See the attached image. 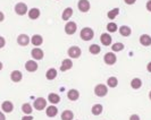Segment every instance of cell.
I'll return each mask as SVG.
<instances>
[{
	"label": "cell",
	"mask_w": 151,
	"mask_h": 120,
	"mask_svg": "<svg viewBox=\"0 0 151 120\" xmlns=\"http://www.w3.org/2000/svg\"><path fill=\"white\" fill-rule=\"evenodd\" d=\"M80 38L83 41H91L94 38V32L91 27H83L80 32Z\"/></svg>",
	"instance_id": "cell-1"
},
{
	"label": "cell",
	"mask_w": 151,
	"mask_h": 120,
	"mask_svg": "<svg viewBox=\"0 0 151 120\" xmlns=\"http://www.w3.org/2000/svg\"><path fill=\"white\" fill-rule=\"evenodd\" d=\"M94 94L99 98H104L108 94V86L106 84H97L94 86Z\"/></svg>",
	"instance_id": "cell-2"
},
{
	"label": "cell",
	"mask_w": 151,
	"mask_h": 120,
	"mask_svg": "<svg viewBox=\"0 0 151 120\" xmlns=\"http://www.w3.org/2000/svg\"><path fill=\"white\" fill-rule=\"evenodd\" d=\"M67 54L70 59H77V58H80V57H81V54H82V50H81V48H80V46H77V45H73V46H70V48L67 50Z\"/></svg>",
	"instance_id": "cell-3"
},
{
	"label": "cell",
	"mask_w": 151,
	"mask_h": 120,
	"mask_svg": "<svg viewBox=\"0 0 151 120\" xmlns=\"http://www.w3.org/2000/svg\"><path fill=\"white\" fill-rule=\"evenodd\" d=\"M14 10H15V13L18 16H24L27 14L29 7H27V5L25 2H17L15 5V7H14Z\"/></svg>",
	"instance_id": "cell-4"
},
{
	"label": "cell",
	"mask_w": 151,
	"mask_h": 120,
	"mask_svg": "<svg viewBox=\"0 0 151 120\" xmlns=\"http://www.w3.org/2000/svg\"><path fill=\"white\" fill-rule=\"evenodd\" d=\"M64 30H65V33H66L67 35H74L76 33V31H77V24H76L75 22L68 21V22H66V24H65Z\"/></svg>",
	"instance_id": "cell-5"
},
{
	"label": "cell",
	"mask_w": 151,
	"mask_h": 120,
	"mask_svg": "<svg viewBox=\"0 0 151 120\" xmlns=\"http://www.w3.org/2000/svg\"><path fill=\"white\" fill-rule=\"evenodd\" d=\"M104 61L105 64L108 65V66H113L117 62V56L115 52H107L105 56H104Z\"/></svg>",
	"instance_id": "cell-6"
},
{
	"label": "cell",
	"mask_w": 151,
	"mask_h": 120,
	"mask_svg": "<svg viewBox=\"0 0 151 120\" xmlns=\"http://www.w3.org/2000/svg\"><path fill=\"white\" fill-rule=\"evenodd\" d=\"M33 108L38 111H42L47 108V100L43 98H37L33 102Z\"/></svg>",
	"instance_id": "cell-7"
},
{
	"label": "cell",
	"mask_w": 151,
	"mask_h": 120,
	"mask_svg": "<svg viewBox=\"0 0 151 120\" xmlns=\"http://www.w3.org/2000/svg\"><path fill=\"white\" fill-rule=\"evenodd\" d=\"M31 57L33 58V60H35V61L42 60L45 58V52H43V50L40 49V48H33V49L31 50Z\"/></svg>",
	"instance_id": "cell-8"
},
{
	"label": "cell",
	"mask_w": 151,
	"mask_h": 120,
	"mask_svg": "<svg viewBox=\"0 0 151 120\" xmlns=\"http://www.w3.org/2000/svg\"><path fill=\"white\" fill-rule=\"evenodd\" d=\"M25 69H26V71H29V73H35L37 70H38L39 68V65L38 62L35 61V60L31 59V60H27L26 62H25Z\"/></svg>",
	"instance_id": "cell-9"
},
{
	"label": "cell",
	"mask_w": 151,
	"mask_h": 120,
	"mask_svg": "<svg viewBox=\"0 0 151 120\" xmlns=\"http://www.w3.org/2000/svg\"><path fill=\"white\" fill-rule=\"evenodd\" d=\"M77 8L81 13H88L91 8V4L89 0H78L77 2Z\"/></svg>",
	"instance_id": "cell-10"
},
{
	"label": "cell",
	"mask_w": 151,
	"mask_h": 120,
	"mask_svg": "<svg viewBox=\"0 0 151 120\" xmlns=\"http://www.w3.org/2000/svg\"><path fill=\"white\" fill-rule=\"evenodd\" d=\"M31 43V38L27 34H19L17 36V44L21 46H27Z\"/></svg>",
	"instance_id": "cell-11"
},
{
	"label": "cell",
	"mask_w": 151,
	"mask_h": 120,
	"mask_svg": "<svg viewBox=\"0 0 151 120\" xmlns=\"http://www.w3.org/2000/svg\"><path fill=\"white\" fill-rule=\"evenodd\" d=\"M72 68H73V61H72L70 58H66V59H64L61 61L59 69H60L61 73H64V71H67V70L72 69Z\"/></svg>",
	"instance_id": "cell-12"
},
{
	"label": "cell",
	"mask_w": 151,
	"mask_h": 120,
	"mask_svg": "<svg viewBox=\"0 0 151 120\" xmlns=\"http://www.w3.org/2000/svg\"><path fill=\"white\" fill-rule=\"evenodd\" d=\"M100 42H101V44L105 45V46H109V45L113 44V38L110 36L109 33H102L100 35Z\"/></svg>",
	"instance_id": "cell-13"
},
{
	"label": "cell",
	"mask_w": 151,
	"mask_h": 120,
	"mask_svg": "<svg viewBox=\"0 0 151 120\" xmlns=\"http://www.w3.org/2000/svg\"><path fill=\"white\" fill-rule=\"evenodd\" d=\"M45 114H47V117H49V118H55V117L58 114V108H57L56 105L50 104L49 106L45 108Z\"/></svg>",
	"instance_id": "cell-14"
},
{
	"label": "cell",
	"mask_w": 151,
	"mask_h": 120,
	"mask_svg": "<svg viewBox=\"0 0 151 120\" xmlns=\"http://www.w3.org/2000/svg\"><path fill=\"white\" fill-rule=\"evenodd\" d=\"M23 79V74L21 70H13L10 73V81L14 83H19Z\"/></svg>",
	"instance_id": "cell-15"
},
{
	"label": "cell",
	"mask_w": 151,
	"mask_h": 120,
	"mask_svg": "<svg viewBox=\"0 0 151 120\" xmlns=\"http://www.w3.org/2000/svg\"><path fill=\"white\" fill-rule=\"evenodd\" d=\"M1 109H2V112L10 113L14 110V104H13L12 101H4L2 104H1Z\"/></svg>",
	"instance_id": "cell-16"
},
{
	"label": "cell",
	"mask_w": 151,
	"mask_h": 120,
	"mask_svg": "<svg viewBox=\"0 0 151 120\" xmlns=\"http://www.w3.org/2000/svg\"><path fill=\"white\" fill-rule=\"evenodd\" d=\"M40 15H41V11H40L39 8H31V9H29V11H27L29 18H30V19H33V21L38 19L39 17H40Z\"/></svg>",
	"instance_id": "cell-17"
},
{
	"label": "cell",
	"mask_w": 151,
	"mask_h": 120,
	"mask_svg": "<svg viewBox=\"0 0 151 120\" xmlns=\"http://www.w3.org/2000/svg\"><path fill=\"white\" fill-rule=\"evenodd\" d=\"M118 32H119V34H121L122 36H124V38H129V35L132 34V30L127 25H122L121 27H118Z\"/></svg>",
	"instance_id": "cell-18"
},
{
	"label": "cell",
	"mask_w": 151,
	"mask_h": 120,
	"mask_svg": "<svg viewBox=\"0 0 151 120\" xmlns=\"http://www.w3.org/2000/svg\"><path fill=\"white\" fill-rule=\"evenodd\" d=\"M57 76H58V71H57L56 68H49V69L47 70V73H45V78H47L48 81H53V79H56Z\"/></svg>",
	"instance_id": "cell-19"
},
{
	"label": "cell",
	"mask_w": 151,
	"mask_h": 120,
	"mask_svg": "<svg viewBox=\"0 0 151 120\" xmlns=\"http://www.w3.org/2000/svg\"><path fill=\"white\" fill-rule=\"evenodd\" d=\"M31 43L34 45V46H40V45H42L43 43V38H42V35H40V34H34L32 38H31Z\"/></svg>",
	"instance_id": "cell-20"
},
{
	"label": "cell",
	"mask_w": 151,
	"mask_h": 120,
	"mask_svg": "<svg viewBox=\"0 0 151 120\" xmlns=\"http://www.w3.org/2000/svg\"><path fill=\"white\" fill-rule=\"evenodd\" d=\"M67 99L70 101H77L80 99V92L75 89H72L67 92Z\"/></svg>",
	"instance_id": "cell-21"
},
{
	"label": "cell",
	"mask_w": 151,
	"mask_h": 120,
	"mask_svg": "<svg viewBox=\"0 0 151 120\" xmlns=\"http://www.w3.org/2000/svg\"><path fill=\"white\" fill-rule=\"evenodd\" d=\"M72 16H73V8L67 7L64 9V11H63V14H61V19L68 22V21L70 19Z\"/></svg>",
	"instance_id": "cell-22"
},
{
	"label": "cell",
	"mask_w": 151,
	"mask_h": 120,
	"mask_svg": "<svg viewBox=\"0 0 151 120\" xmlns=\"http://www.w3.org/2000/svg\"><path fill=\"white\" fill-rule=\"evenodd\" d=\"M104 111V105L100 104V103H97V104L92 105L91 108V112L93 116H100Z\"/></svg>",
	"instance_id": "cell-23"
},
{
	"label": "cell",
	"mask_w": 151,
	"mask_h": 120,
	"mask_svg": "<svg viewBox=\"0 0 151 120\" xmlns=\"http://www.w3.org/2000/svg\"><path fill=\"white\" fill-rule=\"evenodd\" d=\"M48 102H50L51 104L56 105L60 102V96L57 93H50L48 95Z\"/></svg>",
	"instance_id": "cell-24"
},
{
	"label": "cell",
	"mask_w": 151,
	"mask_h": 120,
	"mask_svg": "<svg viewBox=\"0 0 151 120\" xmlns=\"http://www.w3.org/2000/svg\"><path fill=\"white\" fill-rule=\"evenodd\" d=\"M140 43L143 46H150L151 45V36L149 34H142L140 36Z\"/></svg>",
	"instance_id": "cell-25"
},
{
	"label": "cell",
	"mask_w": 151,
	"mask_h": 120,
	"mask_svg": "<svg viewBox=\"0 0 151 120\" xmlns=\"http://www.w3.org/2000/svg\"><path fill=\"white\" fill-rule=\"evenodd\" d=\"M131 87H132L133 90H139V89H141V87H142V79L139 78V77L133 78V79L131 81Z\"/></svg>",
	"instance_id": "cell-26"
},
{
	"label": "cell",
	"mask_w": 151,
	"mask_h": 120,
	"mask_svg": "<svg viewBox=\"0 0 151 120\" xmlns=\"http://www.w3.org/2000/svg\"><path fill=\"white\" fill-rule=\"evenodd\" d=\"M61 120H73L74 119V113L72 110H64L60 116Z\"/></svg>",
	"instance_id": "cell-27"
},
{
	"label": "cell",
	"mask_w": 151,
	"mask_h": 120,
	"mask_svg": "<svg viewBox=\"0 0 151 120\" xmlns=\"http://www.w3.org/2000/svg\"><path fill=\"white\" fill-rule=\"evenodd\" d=\"M108 87H111V89H115V87H117V85H118V78L117 77H115V76H111V77H109L108 79H107V84H106Z\"/></svg>",
	"instance_id": "cell-28"
},
{
	"label": "cell",
	"mask_w": 151,
	"mask_h": 120,
	"mask_svg": "<svg viewBox=\"0 0 151 120\" xmlns=\"http://www.w3.org/2000/svg\"><path fill=\"white\" fill-rule=\"evenodd\" d=\"M124 48H125V45L123 44L122 42H115L114 44H111V50H113V52H121L124 50Z\"/></svg>",
	"instance_id": "cell-29"
},
{
	"label": "cell",
	"mask_w": 151,
	"mask_h": 120,
	"mask_svg": "<svg viewBox=\"0 0 151 120\" xmlns=\"http://www.w3.org/2000/svg\"><path fill=\"white\" fill-rule=\"evenodd\" d=\"M89 52L91 54H93V56H97V54H99V53L101 52V48L98 44H91L89 46Z\"/></svg>",
	"instance_id": "cell-30"
},
{
	"label": "cell",
	"mask_w": 151,
	"mask_h": 120,
	"mask_svg": "<svg viewBox=\"0 0 151 120\" xmlns=\"http://www.w3.org/2000/svg\"><path fill=\"white\" fill-rule=\"evenodd\" d=\"M118 14H119V8H114V9L109 10V11L107 13V17H108L110 21H113V19H115V18L118 16Z\"/></svg>",
	"instance_id": "cell-31"
},
{
	"label": "cell",
	"mask_w": 151,
	"mask_h": 120,
	"mask_svg": "<svg viewBox=\"0 0 151 120\" xmlns=\"http://www.w3.org/2000/svg\"><path fill=\"white\" fill-rule=\"evenodd\" d=\"M22 112L25 113L26 116H30L31 113L33 112V108H32V105L30 103H24L22 105Z\"/></svg>",
	"instance_id": "cell-32"
},
{
	"label": "cell",
	"mask_w": 151,
	"mask_h": 120,
	"mask_svg": "<svg viewBox=\"0 0 151 120\" xmlns=\"http://www.w3.org/2000/svg\"><path fill=\"white\" fill-rule=\"evenodd\" d=\"M107 31H108L109 33H115V32H117V31H118L117 24L115 22H109L107 24Z\"/></svg>",
	"instance_id": "cell-33"
},
{
	"label": "cell",
	"mask_w": 151,
	"mask_h": 120,
	"mask_svg": "<svg viewBox=\"0 0 151 120\" xmlns=\"http://www.w3.org/2000/svg\"><path fill=\"white\" fill-rule=\"evenodd\" d=\"M5 45H6V39L0 35V49H2Z\"/></svg>",
	"instance_id": "cell-34"
},
{
	"label": "cell",
	"mask_w": 151,
	"mask_h": 120,
	"mask_svg": "<svg viewBox=\"0 0 151 120\" xmlns=\"http://www.w3.org/2000/svg\"><path fill=\"white\" fill-rule=\"evenodd\" d=\"M145 8H147V10H148V11H150L151 13V0H148V1H147V4H145Z\"/></svg>",
	"instance_id": "cell-35"
},
{
	"label": "cell",
	"mask_w": 151,
	"mask_h": 120,
	"mask_svg": "<svg viewBox=\"0 0 151 120\" xmlns=\"http://www.w3.org/2000/svg\"><path fill=\"white\" fill-rule=\"evenodd\" d=\"M124 2L126 4V5H129V6H131V5H134L136 2V0H124Z\"/></svg>",
	"instance_id": "cell-36"
},
{
	"label": "cell",
	"mask_w": 151,
	"mask_h": 120,
	"mask_svg": "<svg viewBox=\"0 0 151 120\" xmlns=\"http://www.w3.org/2000/svg\"><path fill=\"white\" fill-rule=\"evenodd\" d=\"M129 120H140V116L139 114H132L129 117Z\"/></svg>",
	"instance_id": "cell-37"
},
{
	"label": "cell",
	"mask_w": 151,
	"mask_h": 120,
	"mask_svg": "<svg viewBox=\"0 0 151 120\" xmlns=\"http://www.w3.org/2000/svg\"><path fill=\"white\" fill-rule=\"evenodd\" d=\"M21 120H34V119H33V117L30 114V116H24Z\"/></svg>",
	"instance_id": "cell-38"
},
{
	"label": "cell",
	"mask_w": 151,
	"mask_h": 120,
	"mask_svg": "<svg viewBox=\"0 0 151 120\" xmlns=\"http://www.w3.org/2000/svg\"><path fill=\"white\" fill-rule=\"evenodd\" d=\"M4 21H5V14H4V13L0 10V23L4 22Z\"/></svg>",
	"instance_id": "cell-39"
},
{
	"label": "cell",
	"mask_w": 151,
	"mask_h": 120,
	"mask_svg": "<svg viewBox=\"0 0 151 120\" xmlns=\"http://www.w3.org/2000/svg\"><path fill=\"white\" fill-rule=\"evenodd\" d=\"M0 120H6V116L2 111H0Z\"/></svg>",
	"instance_id": "cell-40"
},
{
	"label": "cell",
	"mask_w": 151,
	"mask_h": 120,
	"mask_svg": "<svg viewBox=\"0 0 151 120\" xmlns=\"http://www.w3.org/2000/svg\"><path fill=\"white\" fill-rule=\"evenodd\" d=\"M147 70H148V73H150L151 74V61L150 62H148V65H147Z\"/></svg>",
	"instance_id": "cell-41"
},
{
	"label": "cell",
	"mask_w": 151,
	"mask_h": 120,
	"mask_svg": "<svg viewBox=\"0 0 151 120\" xmlns=\"http://www.w3.org/2000/svg\"><path fill=\"white\" fill-rule=\"evenodd\" d=\"M2 68H4V64H2V62H1V61H0V71H1V70H2Z\"/></svg>",
	"instance_id": "cell-42"
},
{
	"label": "cell",
	"mask_w": 151,
	"mask_h": 120,
	"mask_svg": "<svg viewBox=\"0 0 151 120\" xmlns=\"http://www.w3.org/2000/svg\"><path fill=\"white\" fill-rule=\"evenodd\" d=\"M149 99H150V100H151V91H150V92H149Z\"/></svg>",
	"instance_id": "cell-43"
}]
</instances>
